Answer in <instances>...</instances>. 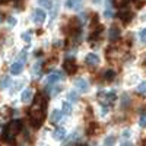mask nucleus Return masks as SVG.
I'll return each instance as SVG.
<instances>
[{
    "label": "nucleus",
    "mask_w": 146,
    "mask_h": 146,
    "mask_svg": "<svg viewBox=\"0 0 146 146\" xmlns=\"http://www.w3.org/2000/svg\"><path fill=\"white\" fill-rule=\"evenodd\" d=\"M7 22H9V25H10V27H13L15 23H16V19H15V18H12V16H9V18H7Z\"/></svg>",
    "instance_id": "nucleus-30"
},
{
    "label": "nucleus",
    "mask_w": 146,
    "mask_h": 146,
    "mask_svg": "<svg viewBox=\"0 0 146 146\" xmlns=\"http://www.w3.org/2000/svg\"><path fill=\"white\" fill-rule=\"evenodd\" d=\"M23 124H22V121L21 120H13V121H10V123L7 124L6 127V131H5V140H7L9 143L13 142L15 136L19 135V131L22 130Z\"/></svg>",
    "instance_id": "nucleus-2"
},
{
    "label": "nucleus",
    "mask_w": 146,
    "mask_h": 146,
    "mask_svg": "<svg viewBox=\"0 0 146 146\" xmlns=\"http://www.w3.org/2000/svg\"><path fill=\"white\" fill-rule=\"evenodd\" d=\"M82 2L83 0H66V7L72 9V10H78V9H80Z\"/></svg>",
    "instance_id": "nucleus-10"
},
{
    "label": "nucleus",
    "mask_w": 146,
    "mask_h": 146,
    "mask_svg": "<svg viewBox=\"0 0 146 146\" xmlns=\"http://www.w3.org/2000/svg\"><path fill=\"white\" fill-rule=\"evenodd\" d=\"M139 36H140V40H142L143 42H146V28L140 31V34H139Z\"/></svg>",
    "instance_id": "nucleus-27"
},
{
    "label": "nucleus",
    "mask_w": 146,
    "mask_h": 146,
    "mask_svg": "<svg viewBox=\"0 0 146 146\" xmlns=\"http://www.w3.org/2000/svg\"><path fill=\"white\" fill-rule=\"evenodd\" d=\"M85 63H86L89 67H95V66H98L100 63V57L94 54V53H89L86 57H85Z\"/></svg>",
    "instance_id": "nucleus-8"
},
{
    "label": "nucleus",
    "mask_w": 146,
    "mask_h": 146,
    "mask_svg": "<svg viewBox=\"0 0 146 146\" xmlns=\"http://www.w3.org/2000/svg\"><path fill=\"white\" fill-rule=\"evenodd\" d=\"M60 91H62V86H58V85H56V86L51 89V95H54V96H56V95H57Z\"/></svg>",
    "instance_id": "nucleus-25"
},
{
    "label": "nucleus",
    "mask_w": 146,
    "mask_h": 146,
    "mask_svg": "<svg viewBox=\"0 0 146 146\" xmlns=\"http://www.w3.org/2000/svg\"><path fill=\"white\" fill-rule=\"evenodd\" d=\"M32 96H34L32 89H25V91L22 92V95H21V100H22L23 102H29V101L32 100Z\"/></svg>",
    "instance_id": "nucleus-15"
},
{
    "label": "nucleus",
    "mask_w": 146,
    "mask_h": 146,
    "mask_svg": "<svg viewBox=\"0 0 146 146\" xmlns=\"http://www.w3.org/2000/svg\"><path fill=\"white\" fill-rule=\"evenodd\" d=\"M98 98H100V102L102 105L110 107L111 104H114V101L117 100V95H115V92H100Z\"/></svg>",
    "instance_id": "nucleus-3"
},
{
    "label": "nucleus",
    "mask_w": 146,
    "mask_h": 146,
    "mask_svg": "<svg viewBox=\"0 0 146 146\" xmlns=\"http://www.w3.org/2000/svg\"><path fill=\"white\" fill-rule=\"evenodd\" d=\"M66 137V130L63 129V127H58V129H56L54 131H53V139H56V140H63Z\"/></svg>",
    "instance_id": "nucleus-12"
},
{
    "label": "nucleus",
    "mask_w": 146,
    "mask_h": 146,
    "mask_svg": "<svg viewBox=\"0 0 146 146\" xmlns=\"http://www.w3.org/2000/svg\"><path fill=\"white\" fill-rule=\"evenodd\" d=\"M123 146H133V145H131V143H124Z\"/></svg>",
    "instance_id": "nucleus-34"
},
{
    "label": "nucleus",
    "mask_w": 146,
    "mask_h": 146,
    "mask_svg": "<svg viewBox=\"0 0 146 146\" xmlns=\"http://www.w3.org/2000/svg\"><path fill=\"white\" fill-rule=\"evenodd\" d=\"M137 92H140V94H145L146 92V82H142L139 86H137Z\"/></svg>",
    "instance_id": "nucleus-24"
},
{
    "label": "nucleus",
    "mask_w": 146,
    "mask_h": 146,
    "mask_svg": "<svg viewBox=\"0 0 146 146\" xmlns=\"http://www.w3.org/2000/svg\"><path fill=\"white\" fill-rule=\"evenodd\" d=\"M7 83H9V78L6 76V78L2 80V83H0V88H6V85H7Z\"/></svg>",
    "instance_id": "nucleus-28"
},
{
    "label": "nucleus",
    "mask_w": 146,
    "mask_h": 146,
    "mask_svg": "<svg viewBox=\"0 0 146 146\" xmlns=\"http://www.w3.org/2000/svg\"><path fill=\"white\" fill-rule=\"evenodd\" d=\"M23 70V62L22 60H16V62L10 66V73L12 75H19Z\"/></svg>",
    "instance_id": "nucleus-9"
},
{
    "label": "nucleus",
    "mask_w": 146,
    "mask_h": 146,
    "mask_svg": "<svg viewBox=\"0 0 146 146\" xmlns=\"http://www.w3.org/2000/svg\"><path fill=\"white\" fill-rule=\"evenodd\" d=\"M80 146H85V145H80Z\"/></svg>",
    "instance_id": "nucleus-35"
},
{
    "label": "nucleus",
    "mask_w": 146,
    "mask_h": 146,
    "mask_svg": "<svg viewBox=\"0 0 146 146\" xmlns=\"http://www.w3.org/2000/svg\"><path fill=\"white\" fill-rule=\"evenodd\" d=\"M129 136H130V130H124V131H123V137H126V139H127Z\"/></svg>",
    "instance_id": "nucleus-32"
},
{
    "label": "nucleus",
    "mask_w": 146,
    "mask_h": 146,
    "mask_svg": "<svg viewBox=\"0 0 146 146\" xmlns=\"http://www.w3.org/2000/svg\"><path fill=\"white\" fill-rule=\"evenodd\" d=\"M104 15H105V18H113V12L110 10V9H105V12H104Z\"/></svg>",
    "instance_id": "nucleus-29"
},
{
    "label": "nucleus",
    "mask_w": 146,
    "mask_h": 146,
    "mask_svg": "<svg viewBox=\"0 0 146 146\" xmlns=\"http://www.w3.org/2000/svg\"><path fill=\"white\" fill-rule=\"evenodd\" d=\"M118 18L123 21L124 23H129L131 21V18H133V13H131V12H129V10H121L120 13H118Z\"/></svg>",
    "instance_id": "nucleus-14"
},
{
    "label": "nucleus",
    "mask_w": 146,
    "mask_h": 146,
    "mask_svg": "<svg viewBox=\"0 0 146 146\" xmlns=\"http://www.w3.org/2000/svg\"><path fill=\"white\" fill-rule=\"evenodd\" d=\"M47 15H45V12L42 9H35L34 10V13H32V21L34 23H36V25H41V23H44Z\"/></svg>",
    "instance_id": "nucleus-5"
},
{
    "label": "nucleus",
    "mask_w": 146,
    "mask_h": 146,
    "mask_svg": "<svg viewBox=\"0 0 146 146\" xmlns=\"http://www.w3.org/2000/svg\"><path fill=\"white\" fill-rule=\"evenodd\" d=\"M108 38H110V41H117L120 38V29L115 27H111L110 32H108Z\"/></svg>",
    "instance_id": "nucleus-13"
},
{
    "label": "nucleus",
    "mask_w": 146,
    "mask_h": 146,
    "mask_svg": "<svg viewBox=\"0 0 146 146\" xmlns=\"http://www.w3.org/2000/svg\"><path fill=\"white\" fill-rule=\"evenodd\" d=\"M62 117H63V113L60 111V110H54V111L51 113V115H50V123L51 124L58 123V121L62 120Z\"/></svg>",
    "instance_id": "nucleus-11"
},
{
    "label": "nucleus",
    "mask_w": 146,
    "mask_h": 146,
    "mask_svg": "<svg viewBox=\"0 0 146 146\" xmlns=\"http://www.w3.org/2000/svg\"><path fill=\"white\" fill-rule=\"evenodd\" d=\"M22 38L25 40V41H31V34H29V32H25V34H22Z\"/></svg>",
    "instance_id": "nucleus-31"
},
{
    "label": "nucleus",
    "mask_w": 146,
    "mask_h": 146,
    "mask_svg": "<svg viewBox=\"0 0 146 146\" xmlns=\"http://www.w3.org/2000/svg\"><path fill=\"white\" fill-rule=\"evenodd\" d=\"M63 67H64V70L69 73V75H73V73L76 72V69H78V64H76V62H75L73 57H67V58H64Z\"/></svg>",
    "instance_id": "nucleus-4"
},
{
    "label": "nucleus",
    "mask_w": 146,
    "mask_h": 146,
    "mask_svg": "<svg viewBox=\"0 0 146 146\" xmlns=\"http://www.w3.org/2000/svg\"><path fill=\"white\" fill-rule=\"evenodd\" d=\"M129 104H130V98H129V95H127V94H124V95H123V98H121V107H123V108H127Z\"/></svg>",
    "instance_id": "nucleus-19"
},
{
    "label": "nucleus",
    "mask_w": 146,
    "mask_h": 146,
    "mask_svg": "<svg viewBox=\"0 0 146 146\" xmlns=\"http://www.w3.org/2000/svg\"><path fill=\"white\" fill-rule=\"evenodd\" d=\"M75 86H76V91H79V92H82V94H85V92L89 91V83L85 80V79H82V78H79V79L75 80Z\"/></svg>",
    "instance_id": "nucleus-7"
},
{
    "label": "nucleus",
    "mask_w": 146,
    "mask_h": 146,
    "mask_svg": "<svg viewBox=\"0 0 146 146\" xmlns=\"http://www.w3.org/2000/svg\"><path fill=\"white\" fill-rule=\"evenodd\" d=\"M114 142H115V137H114V136H108V137L104 140V145H105V146H113Z\"/></svg>",
    "instance_id": "nucleus-22"
},
{
    "label": "nucleus",
    "mask_w": 146,
    "mask_h": 146,
    "mask_svg": "<svg viewBox=\"0 0 146 146\" xmlns=\"http://www.w3.org/2000/svg\"><path fill=\"white\" fill-rule=\"evenodd\" d=\"M95 129H96V124H91V127H88V130H86V133H88V135H94V133H95Z\"/></svg>",
    "instance_id": "nucleus-26"
},
{
    "label": "nucleus",
    "mask_w": 146,
    "mask_h": 146,
    "mask_svg": "<svg viewBox=\"0 0 146 146\" xmlns=\"http://www.w3.org/2000/svg\"><path fill=\"white\" fill-rule=\"evenodd\" d=\"M45 108H47V101L42 98V95L38 94L34 100V105L29 110V121L34 129H40L42 124V120L45 117Z\"/></svg>",
    "instance_id": "nucleus-1"
},
{
    "label": "nucleus",
    "mask_w": 146,
    "mask_h": 146,
    "mask_svg": "<svg viewBox=\"0 0 146 146\" xmlns=\"http://www.w3.org/2000/svg\"><path fill=\"white\" fill-rule=\"evenodd\" d=\"M2 22H3V15L0 13V23H2Z\"/></svg>",
    "instance_id": "nucleus-33"
},
{
    "label": "nucleus",
    "mask_w": 146,
    "mask_h": 146,
    "mask_svg": "<svg viewBox=\"0 0 146 146\" xmlns=\"http://www.w3.org/2000/svg\"><path fill=\"white\" fill-rule=\"evenodd\" d=\"M139 126H140L142 129L146 127V114H142V115H140V118H139Z\"/></svg>",
    "instance_id": "nucleus-23"
},
{
    "label": "nucleus",
    "mask_w": 146,
    "mask_h": 146,
    "mask_svg": "<svg viewBox=\"0 0 146 146\" xmlns=\"http://www.w3.org/2000/svg\"><path fill=\"white\" fill-rule=\"evenodd\" d=\"M31 72H32V75L35 76V78H38L40 75H41V72H42V63H35L34 66H32V69H31Z\"/></svg>",
    "instance_id": "nucleus-16"
},
{
    "label": "nucleus",
    "mask_w": 146,
    "mask_h": 146,
    "mask_svg": "<svg viewBox=\"0 0 146 146\" xmlns=\"http://www.w3.org/2000/svg\"><path fill=\"white\" fill-rule=\"evenodd\" d=\"M102 76H104V80L111 82V80H114V78H115V72H114V70H111V69H110V70H105Z\"/></svg>",
    "instance_id": "nucleus-17"
},
{
    "label": "nucleus",
    "mask_w": 146,
    "mask_h": 146,
    "mask_svg": "<svg viewBox=\"0 0 146 146\" xmlns=\"http://www.w3.org/2000/svg\"><path fill=\"white\" fill-rule=\"evenodd\" d=\"M38 5L42 6V7L50 9V7H51V0H38Z\"/></svg>",
    "instance_id": "nucleus-21"
},
{
    "label": "nucleus",
    "mask_w": 146,
    "mask_h": 146,
    "mask_svg": "<svg viewBox=\"0 0 146 146\" xmlns=\"http://www.w3.org/2000/svg\"><path fill=\"white\" fill-rule=\"evenodd\" d=\"M62 113H64V114H70L72 113V105H70V102H63V111Z\"/></svg>",
    "instance_id": "nucleus-20"
},
{
    "label": "nucleus",
    "mask_w": 146,
    "mask_h": 146,
    "mask_svg": "<svg viewBox=\"0 0 146 146\" xmlns=\"http://www.w3.org/2000/svg\"><path fill=\"white\" fill-rule=\"evenodd\" d=\"M62 79H63V73L60 70H54V72H51L50 75H48L47 83L48 85H54V83H57L58 80H62Z\"/></svg>",
    "instance_id": "nucleus-6"
},
{
    "label": "nucleus",
    "mask_w": 146,
    "mask_h": 146,
    "mask_svg": "<svg viewBox=\"0 0 146 146\" xmlns=\"http://www.w3.org/2000/svg\"><path fill=\"white\" fill-rule=\"evenodd\" d=\"M67 98H69V101L67 102H76L78 100H79V96H78V92H69V95H67Z\"/></svg>",
    "instance_id": "nucleus-18"
},
{
    "label": "nucleus",
    "mask_w": 146,
    "mask_h": 146,
    "mask_svg": "<svg viewBox=\"0 0 146 146\" xmlns=\"http://www.w3.org/2000/svg\"><path fill=\"white\" fill-rule=\"evenodd\" d=\"M129 2H131V0H129Z\"/></svg>",
    "instance_id": "nucleus-36"
}]
</instances>
